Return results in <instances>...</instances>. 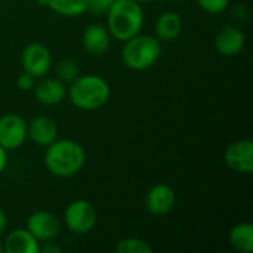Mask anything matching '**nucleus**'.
Listing matches in <instances>:
<instances>
[{
	"instance_id": "1",
	"label": "nucleus",
	"mask_w": 253,
	"mask_h": 253,
	"mask_svg": "<svg viewBox=\"0 0 253 253\" xmlns=\"http://www.w3.org/2000/svg\"><path fill=\"white\" fill-rule=\"evenodd\" d=\"M86 162V153L82 144L74 139H55L46 147L44 166L56 178H70L77 175Z\"/></svg>"
},
{
	"instance_id": "2",
	"label": "nucleus",
	"mask_w": 253,
	"mask_h": 253,
	"mask_svg": "<svg viewBox=\"0 0 253 253\" xmlns=\"http://www.w3.org/2000/svg\"><path fill=\"white\" fill-rule=\"evenodd\" d=\"M67 96L76 108L83 111H95L108 102L111 96V87L101 76L79 74L70 83Z\"/></svg>"
},
{
	"instance_id": "3",
	"label": "nucleus",
	"mask_w": 253,
	"mask_h": 253,
	"mask_svg": "<svg viewBox=\"0 0 253 253\" xmlns=\"http://www.w3.org/2000/svg\"><path fill=\"white\" fill-rule=\"evenodd\" d=\"M105 15L107 28L116 40L126 42L142 30L144 10L136 0H116Z\"/></svg>"
},
{
	"instance_id": "4",
	"label": "nucleus",
	"mask_w": 253,
	"mask_h": 253,
	"mask_svg": "<svg viewBox=\"0 0 253 253\" xmlns=\"http://www.w3.org/2000/svg\"><path fill=\"white\" fill-rule=\"evenodd\" d=\"M162 55V44L156 36L136 34L125 42L122 49L123 64L133 71H144L153 67Z\"/></svg>"
},
{
	"instance_id": "5",
	"label": "nucleus",
	"mask_w": 253,
	"mask_h": 253,
	"mask_svg": "<svg viewBox=\"0 0 253 253\" xmlns=\"http://www.w3.org/2000/svg\"><path fill=\"white\" fill-rule=\"evenodd\" d=\"M98 221L95 206L83 199L71 202L64 211V224L74 234H86L93 230Z\"/></svg>"
},
{
	"instance_id": "6",
	"label": "nucleus",
	"mask_w": 253,
	"mask_h": 253,
	"mask_svg": "<svg viewBox=\"0 0 253 253\" xmlns=\"http://www.w3.org/2000/svg\"><path fill=\"white\" fill-rule=\"evenodd\" d=\"M21 64L25 73H28L34 79H40L43 76H47L52 68V53L43 43H30L22 50Z\"/></svg>"
},
{
	"instance_id": "7",
	"label": "nucleus",
	"mask_w": 253,
	"mask_h": 253,
	"mask_svg": "<svg viewBox=\"0 0 253 253\" xmlns=\"http://www.w3.org/2000/svg\"><path fill=\"white\" fill-rule=\"evenodd\" d=\"M27 138V122L22 116L9 113L0 117V145L6 151L18 150Z\"/></svg>"
},
{
	"instance_id": "8",
	"label": "nucleus",
	"mask_w": 253,
	"mask_h": 253,
	"mask_svg": "<svg viewBox=\"0 0 253 253\" xmlns=\"http://www.w3.org/2000/svg\"><path fill=\"white\" fill-rule=\"evenodd\" d=\"M225 165L242 175L253 173V142L251 139H239L231 142L224 151Z\"/></svg>"
},
{
	"instance_id": "9",
	"label": "nucleus",
	"mask_w": 253,
	"mask_h": 253,
	"mask_svg": "<svg viewBox=\"0 0 253 253\" xmlns=\"http://www.w3.org/2000/svg\"><path fill=\"white\" fill-rule=\"evenodd\" d=\"M25 228L40 243L55 240L56 236L59 234L61 224L53 213L47 211H37L28 216Z\"/></svg>"
},
{
	"instance_id": "10",
	"label": "nucleus",
	"mask_w": 253,
	"mask_h": 253,
	"mask_svg": "<svg viewBox=\"0 0 253 253\" xmlns=\"http://www.w3.org/2000/svg\"><path fill=\"white\" fill-rule=\"evenodd\" d=\"M145 209L154 216H165L170 213L176 203L175 191L168 184H156L145 194Z\"/></svg>"
},
{
	"instance_id": "11",
	"label": "nucleus",
	"mask_w": 253,
	"mask_h": 253,
	"mask_svg": "<svg viewBox=\"0 0 253 253\" xmlns=\"http://www.w3.org/2000/svg\"><path fill=\"white\" fill-rule=\"evenodd\" d=\"M34 98L39 104L46 107H55L61 104L67 96V87L58 77H40L33 87Z\"/></svg>"
},
{
	"instance_id": "12",
	"label": "nucleus",
	"mask_w": 253,
	"mask_h": 253,
	"mask_svg": "<svg viewBox=\"0 0 253 253\" xmlns=\"http://www.w3.org/2000/svg\"><path fill=\"white\" fill-rule=\"evenodd\" d=\"M246 44V36L245 33L234 25H225L222 27L216 37H215V49L219 55L233 58L242 53Z\"/></svg>"
},
{
	"instance_id": "13",
	"label": "nucleus",
	"mask_w": 253,
	"mask_h": 253,
	"mask_svg": "<svg viewBox=\"0 0 253 253\" xmlns=\"http://www.w3.org/2000/svg\"><path fill=\"white\" fill-rule=\"evenodd\" d=\"M28 138L39 147H47L58 138V127L53 119L39 114L27 123Z\"/></svg>"
},
{
	"instance_id": "14",
	"label": "nucleus",
	"mask_w": 253,
	"mask_h": 253,
	"mask_svg": "<svg viewBox=\"0 0 253 253\" xmlns=\"http://www.w3.org/2000/svg\"><path fill=\"white\" fill-rule=\"evenodd\" d=\"M111 34L105 25L101 24H90L84 28L82 36L83 49L95 56L104 55L111 44Z\"/></svg>"
},
{
	"instance_id": "15",
	"label": "nucleus",
	"mask_w": 253,
	"mask_h": 253,
	"mask_svg": "<svg viewBox=\"0 0 253 253\" xmlns=\"http://www.w3.org/2000/svg\"><path fill=\"white\" fill-rule=\"evenodd\" d=\"M182 28H184V21L181 15L173 10H166L156 21L154 36L160 42H173L181 36Z\"/></svg>"
},
{
	"instance_id": "16",
	"label": "nucleus",
	"mask_w": 253,
	"mask_h": 253,
	"mask_svg": "<svg viewBox=\"0 0 253 253\" xmlns=\"http://www.w3.org/2000/svg\"><path fill=\"white\" fill-rule=\"evenodd\" d=\"M3 249L7 253H39L40 243L27 231V228H19L6 236Z\"/></svg>"
},
{
	"instance_id": "17",
	"label": "nucleus",
	"mask_w": 253,
	"mask_h": 253,
	"mask_svg": "<svg viewBox=\"0 0 253 253\" xmlns=\"http://www.w3.org/2000/svg\"><path fill=\"white\" fill-rule=\"evenodd\" d=\"M230 245L242 253L253 252V225L251 222H239L228 233Z\"/></svg>"
},
{
	"instance_id": "18",
	"label": "nucleus",
	"mask_w": 253,
	"mask_h": 253,
	"mask_svg": "<svg viewBox=\"0 0 253 253\" xmlns=\"http://www.w3.org/2000/svg\"><path fill=\"white\" fill-rule=\"evenodd\" d=\"M89 0H46V6L62 16H79L87 10Z\"/></svg>"
},
{
	"instance_id": "19",
	"label": "nucleus",
	"mask_w": 253,
	"mask_h": 253,
	"mask_svg": "<svg viewBox=\"0 0 253 253\" xmlns=\"http://www.w3.org/2000/svg\"><path fill=\"white\" fill-rule=\"evenodd\" d=\"M114 251L116 253H151L153 248L139 237H126L117 242Z\"/></svg>"
},
{
	"instance_id": "20",
	"label": "nucleus",
	"mask_w": 253,
	"mask_h": 253,
	"mask_svg": "<svg viewBox=\"0 0 253 253\" xmlns=\"http://www.w3.org/2000/svg\"><path fill=\"white\" fill-rule=\"evenodd\" d=\"M55 71H56V77L59 80H62L64 83H71L80 74V68H79L77 62L70 58L61 59L56 64Z\"/></svg>"
},
{
	"instance_id": "21",
	"label": "nucleus",
	"mask_w": 253,
	"mask_h": 253,
	"mask_svg": "<svg viewBox=\"0 0 253 253\" xmlns=\"http://www.w3.org/2000/svg\"><path fill=\"white\" fill-rule=\"evenodd\" d=\"M196 1L199 7L209 15L224 13L230 6V0H196Z\"/></svg>"
},
{
	"instance_id": "22",
	"label": "nucleus",
	"mask_w": 253,
	"mask_h": 253,
	"mask_svg": "<svg viewBox=\"0 0 253 253\" xmlns=\"http://www.w3.org/2000/svg\"><path fill=\"white\" fill-rule=\"evenodd\" d=\"M114 1L116 0H89L87 1V10L93 15H105Z\"/></svg>"
},
{
	"instance_id": "23",
	"label": "nucleus",
	"mask_w": 253,
	"mask_h": 253,
	"mask_svg": "<svg viewBox=\"0 0 253 253\" xmlns=\"http://www.w3.org/2000/svg\"><path fill=\"white\" fill-rule=\"evenodd\" d=\"M34 83H36V79L33 76H30L28 73L22 71L18 77H16V86L21 89V90H33L34 87Z\"/></svg>"
},
{
	"instance_id": "24",
	"label": "nucleus",
	"mask_w": 253,
	"mask_h": 253,
	"mask_svg": "<svg viewBox=\"0 0 253 253\" xmlns=\"http://www.w3.org/2000/svg\"><path fill=\"white\" fill-rule=\"evenodd\" d=\"M40 251L43 253H61V248L56 246L52 240H49V242H44L43 246H40Z\"/></svg>"
},
{
	"instance_id": "25",
	"label": "nucleus",
	"mask_w": 253,
	"mask_h": 253,
	"mask_svg": "<svg viewBox=\"0 0 253 253\" xmlns=\"http://www.w3.org/2000/svg\"><path fill=\"white\" fill-rule=\"evenodd\" d=\"M6 165H7V151L0 145V175L6 169Z\"/></svg>"
},
{
	"instance_id": "26",
	"label": "nucleus",
	"mask_w": 253,
	"mask_h": 253,
	"mask_svg": "<svg viewBox=\"0 0 253 253\" xmlns=\"http://www.w3.org/2000/svg\"><path fill=\"white\" fill-rule=\"evenodd\" d=\"M6 227H7V216H6V213H4V211L0 208V236L4 233V230H6Z\"/></svg>"
},
{
	"instance_id": "27",
	"label": "nucleus",
	"mask_w": 253,
	"mask_h": 253,
	"mask_svg": "<svg viewBox=\"0 0 253 253\" xmlns=\"http://www.w3.org/2000/svg\"><path fill=\"white\" fill-rule=\"evenodd\" d=\"M136 1L142 4V3H148V1H153V0H136Z\"/></svg>"
},
{
	"instance_id": "28",
	"label": "nucleus",
	"mask_w": 253,
	"mask_h": 253,
	"mask_svg": "<svg viewBox=\"0 0 253 253\" xmlns=\"http://www.w3.org/2000/svg\"><path fill=\"white\" fill-rule=\"evenodd\" d=\"M1 252H4V249H3V245L0 243V253H1Z\"/></svg>"
},
{
	"instance_id": "29",
	"label": "nucleus",
	"mask_w": 253,
	"mask_h": 253,
	"mask_svg": "<svg viewBox=\"0 0 253 253\" xmlns=\"http://www.w3.org/2000/svg\"><path fill=\"white\" fill-rule=\"evenodd\" d=\"M172 1H179V0H172Z\"/></svg>"
}]
</instances>
